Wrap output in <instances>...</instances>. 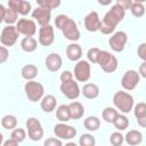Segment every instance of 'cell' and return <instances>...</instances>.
Wrapping results in <instances>:
<instances>
[{
    "mask_svg": "<svg viewBox=\"0 0 146 146\" xmlns=\"http://www.w3.org/2000/svg\"><path fill=\"white\" fill-rule=\"evenodd\" d=\"M125 15V10L117 3H115L104 16L103 21H100L99 31L103 34H111L114 32L116 25L123 19Z\"/></svg>",
    "mask_w": 146,
    "mask_h": 146,
    "instance_id": "6da1fadb",
    "label": "cell"
},
{
    "mask_svg": "<svg viewBox=\"0 0 146 146\" xmlns=\"http://www.w3.org/2000/svg\"><path fill=\"white\" fill-rule=\"evenodd\" d=\"M55 25L57 29H59L64 36L70 41H78L80 39V31L78 29L76 23L70 18L67 15L60 14L55 18Z\"/></svg>",
    "mask_w": 146,
    "mask_h": 146,
    "instance_id": "7a4b0ae2",
    "label": "cell"
},
{
    "mask_svg": "<svg viewBox=\"0 0 146 146\" xmlns=\"http://www.w3.org/2000/svg\"><path fill=\"white\" fill-rule=\"evenodd\" d=\"M113 104L114 106L123 114L131 112L133 108V97L127 91H116L113 96Z\"/></svg>",
    "mask_w": 146,
    "mask_h": 146,
    "instance_id": "3957f363",
    "label": "cell"
},
{
    "mask_svg": "<svg viewBox=\"0 0 146 146\" xmlns=\"http://www.w3.org/2000/svg\"><path fill=\"white\" fill-rule=\"evenodd\" d=\"M96 64H98L102 70L106 73H113L117 68V59L114 55L110 54L106 50H99Z\"/></svg>",
    "mask_w": 146,
    "mask_h": 146,
    "instance_id": "277c9868",
    "label": "cell"
},
{
    "mask_svg": "<svg viewBox=\"0 0 146 146\" xmlns=\"http://www.w3.org/2000/svg\"><path fill=\"white\" fill-rule=\"evenodd\" d=\"M24 91L30 102H40L42 97L44 96V88L40 82H36L34 80L27 81L24 86Z\"/></svg>",
    "mask_w": 146,
    "mask_h": 146,
    "instance_id": "5b68a950",
    "label": "cell"
},
{
    "mask_svg": "<svg viewBox=\"0 0 146 146\" xmlns=\"http://www.w3.org/2000/svg\"><path fill=\"white\" fill-rule=\"evenodd\" d=\"M26 128H27V136L31 140L38 141L43 137V128L38 119L29 117L26 120Z\"/></svg>",
    "mask_w": 146,
    "mask_h": 146,
    "instance_id": "8992f818",
    "label": "cell"
},
{
    "mask_svg": "<svg viewBox=\"0 0 146 146\" xmlns=\"http://www.w3.org/2000/svg\"><path fill=\"white\" fill-rule=\"evenodd\" d=\"M73 74L76 79V81L79 82H86L90 79V75H91V67H90V64L88 60H79L75 66H74V71H73Z\"/></svg>",
    "mask_w": 146,
    "mask_h": 146,
    "instance_id": "52a82bcc",
    "label": "cell"
},
{
    "mask_svg": "<svg viewBox=\"0 0 146 146\" xmlns=\"http://www.w3.org/2000/svg\"><path fill=\"white\" fill-rule=\"evenodd\" d=\"M18 39V32L16 30V26L14 25H7L3 27L1 34H0V41L3 47H11L16 43Z\"/></svg>",
    "mask_w": 146,
    "mask_h": 146,
    "instance_id": "ba28073f",
    "label": "cell"
},
{
    "mask_svg": "<svg viewBox=\"0 0 146 146\" xmlns=\"http://www.w3.org/2000/svg\"><path fill=\"white\" fill-rule=\"evenodd\" d=\"M128 41V35L125 32L123 31H117L115 33H113L110 39H108V44L111 47V49L113 51H116V52H121L123 51L124 47H125V43Z\"/></svg>",
    "mask_w": 146,
    "mask_h": 146,
    "instance_id": "9c48e42d",
    "label": "cell"
},
{
    "mask_svg": "<svg viewBox=\"0 0 146 146\" xmlns=\"http://www.w3.org/2000/svg\"><path fill=\"white\" fill-rule=\"evenodd\" d=\"M59 89H60L62 94H63L66 98H68V99H71V100L76 99V98L80 96V92H81L78 82L74 81L73 79L70 80V81L60 82V87H59Z\"/></svg>",
    "mask_w": 146,
    "mask_h": 146,
    "instance_id": "30bf717a",
    "label": "cell"
},
{
    "mask_svg": "<svg viewBox=\"0 0 146 146\" xmlns=\"http://www.w3.org/2000/svg\"><path fill=\"white\" fill-rule=\"evenodd\" d=\"M139 80H140V76L137 71L128 70V71H125V73L123 74V76L121 79V86L124 90L130 91V90H133L138 86Z\"/></svg>",
    "mask_w": 146,
    "mask_h": 146,
    "instance_id": "8fae6325",
    "label": "cell"
},
{
    "mask_svg": "<svg viewBox=\"0 0 146 146\" xmlns=\"http://www.w3.org/2000/svg\"><path fill=\"white\" fill-rule=\"evenodd\" d=\"M16 30L18 34H23L25 36H33L36 33V25L33 19L21 18L16 23Z\"/></svg>",
    "mask_w": 146,
    "mask_h": 146,
    "instance_id": "7c38bea8",
    "label": "cell"
},
{
    "mask_svg": "<svg viewBox=\"0 0 146 146\" xmlns=\"http://www.w3.org/2000/svg\"><path fill=\"white\" fill-rule=\"evenodd\" d=\"M54 132H55V136L58 137V139H72L73 137H75L76 135V129L74 127H71V125H67L65 123H57L55 127H54Z\"/></svg>",
    "mask_w": 146,
    "mask_h": 146,
    "instance_id": "4fadbf2b",
    "label": "cell"
},
{
    "mask_svg": "<svg viewBox=\"0 0 146 146\" xmlns=\"http://www.w3.org/2000/svg\"><path fill=\"white\" fill-rule=\"evenodd\" d=\"M55 35H54V27L48 24L44 26H41L39 30V43L44 47H49L54 43Z\"/></svg>",
    "mask_w": 146,
    "mask_h": 146,
    "instance_id": "5bb4252c",
    "label": "cell"
},
{
    "mask_svg": "<svg viewBox=\"0 0 146 146\" xmlns=\"http://www.w3.org/2000/svg\"><path fill=\"white\" fill-rule=\"evenodd\" d=\"M50 16H51V10L42 7H38L32 11V18H34L40 26L48 25L50 22Z\"/></svg>",
    "mask_w": 146,
    "mask_h": 146,
    "instance_id": "9a60e30c",
    "label": "cell"
},
{
    "mask_svg": "<svg viewBox=\"0 0 146 146\" xmlns=\"http://www.w3.org/2000/svg\"><path fill=\"white\" fill-rule=\"evenodd\" d=\"M8 8L15 10L17 14L27 15L31 11V3L29 1H24V0H9Z\"/></svg>",
    "mask_w": 146,
    "mask_h": 146,
    "instance_id": "2e32d148",
    "label": "cell"
},
{
    "mask_svg": "<svg viewBox=\"0 0 146 146\" xmlns=\"http://www.w3.org/2000/svg\"><path fill=\"white\" fill-rule=\"evenodd\" d=\"M84 27L87 31L89 32H96L99 31L100 27V19L99 16L96 11H91L89 13L86 17H84Z\"/></svg>",
    "mask_w": 146,
    "mask_h": 146,
    "instance_id": "e0dca14e",
    "label": "cell"
},
{
    "mask_svg": "<svg viewBox=\"0 0 146 146\" xmlns=\"http://www.w3.org/2000/svg\"><path fill=\"white\" fill-rule=\"evenodd\" d=\"M63 64L62 57L60 55L56 54V52H51L46 57V67L50 71V72H57L60 70Z\"/></svg>",
    "mask_w": 146,
    "mask_h": 146,
    "instance_id": "ac0fdd59",
    "label": "cell"
},
{
    "mask_svg": "<svg viewBox=\"0 0 146 146\" xmlns=\"http://www.w3.org/2000/svg\"><path fill=\"white\" fill-rule=\"evenodd\" d=\"M56 106H57V99L55 96L52 95H47V96H43L42 99L40 100V107L43 112L46 113H51L56 110Z\"/></svg>",
    "mask_w": 146,
    "mask_h": 146,
    "instance_id": "d6986e66",
    "label": "cell"
},
{
    "mask_svg": "<svg viewBox=\"0 0 146 146\" xmlns=\"http://www.w3.org/2000/svg\"><path fill=\"white\" fill-rule=\"evenodd\" d=\"M66 56L72 62H79L82 57V48L80 44L73 42L70 43L66 48Z\"/></svg>",
    "mask_w": 146,
    "mask_h": 146,
    "instance_id": "ffe728a7",
    "label": "cell"
},
{
    "mask_svg": "<svg viewBox=\"0 0 146 146\" xmlns=\"http://www.w3.org/2000/svg\"><path fill=\"white\" fill-rule=\"evenodd\" d=\"M38 73H39V70L35 65L33 64H27V65H24L21 70V75L24 80L26 81H32L34 78L38 76Z\"/></svg>",
    "mask_w": 146,
    "mask_h": 146,
    "instance_id": "44dd1931",
    "label": "cell"
},
{
    "mask_svg": "<svg viewBox=\"0 0 146 146\" xmlns=\"http://www.w3.org/2000/svg\"><path fill=\"white\" fill-rule=\"evenodd\" d=\"M68 111H70V116L73 120H79L84 114V107L79 102H72V103H70L68 104Z\"/></svg>",
    "mask_w": 146,
    "mask_h": 146,
    "instance_id": "7402d4cb",
    "label": "cell"
},
{
    "mask_svg": "<svg viewBox=\"0 0 146 146\" xmlns=\"http://www.w3.org/2000/svg\"><path fill=\"white\" fill-rule=\"evenodd\" d=\"M124 140L130 146H137L140 145L143 141V133L139 130H130L124 136Z\"/></svg>",
    "mask_w": 146,
    "mask_h": 146,
    "instance_id": "603a6c76",
    "label": "cell"
},
{
    "mask_svg": "<svg viewBox=\"0 0 146 146\" xmlns=\"http://www.w3.org/2000/svg\"><path fill=\"white\" fill-rule=\"evenodd\" d=\"M82 95L88 99H95L99 96V87L95 83H86L82 87Z\"/></svg>",
    "mask_w": 146,
    "mask_h": 146,
    "instance_id": "cb8c5ba5",
    "label": "cell"
},
{
    "mask_svg": "<svg viewBox=\"0 0 146 146\" xmlns=\"http://www.w3.org/2000/svg\"><path fill=\"white\" fill-rule=\"evenodd\" d=\"M38 47V41L33 36H24L21 41V48L25 52H33Z\"/></svg>",
    "mask_w": 146,
    "mask_h": 146,
    "instance_id": "d4e9b609",
    "label": "cell"
},
{
    "mask_svg": "<svg viewBox=\"0 0 146 146\" xmlns=\"http://www.w3.org/2000/svg\"><path fill=\"white\" fill-rule=\"evenodd\" d=\"M56 117L62 123H65L68 120H71L70 111H68V105H65V104L59 105L57 107V110H56Z\"/></svg>",
    "mask_w": 146,
    "mask_h": 146,
    "instance_id": "484cf974",
    "label": "cell"
},
{
    "mask_svg": "<svg viewBox=\"0 0 146 146\" xmlns=\"http://www.w3.org/2000/svg\"><path fill=\"white\" fill-rule=\"evenodd\" d=\"M83 127L88 130V131H96L98 130V128L100 127V120L95 116V115H91V116H88L87 119H84L83 121Z\"/></svg>",
    "mask_w": 146,
    "mask_h": 146,
    "instance_id": "4316f807",
    "label": "cell"
},
{
    "mask_svg": "<svg viewBox=\"0 0 146 146\" xmlns=\"http://www.w3.org/2000/svg\"><path fill=\"white\" fill-rule=\"evenodd\" d=\"M1 125L7 130H14L17 127V119L15 115L7 114L1 119Z\"/></svg>",
    "mask_w": 146,
    "mask_h": 146,
    "instance_id": "83f0119b",
    "label": "cell"
},
{
    "mask_svg": "<svg viewBox=\"0 0 146 146\" xmlns=\"http://www.w3.org/2000/svg\"><path fill=\"white\" fill-rule=\"evenodd\" d=\"M143 2H144V0L131 2V6H130L129 9H130L131 14L135 17H141V16H144V14H145V7H144Z\"/></svg>",
    "mask_w": 146,
    "mask_h": 146,
    "instance_id": "f1b7e54d",
    "label": "cell"
},
{
    "mask_svg": "<svg viewBox=\"0 0 146 146\" xmlns=\"http://www.w3.org/2000/svg\"><path fill=\"white\" fill-rule=\"evenodd\" d=\"M117 114H119V113H117V111H116L114 107L107 106V107H105V108L103 110L102 117L104 119L105 122H107V123H113V121H114V119L116 117Z\"/></svg>",
    "mask_w": 146,
    "mask_h": 146,
    "instance_id": "f546056e",
    "label": "cell"
},
{
    "mask_svg": "<svg viewBox=\"0 0 146 146\" xmlns=\"http://www.w3.org/2000/svg\"><path fill=\"white\" fill-rule=\"evenodd\" d=\"M113 124L117 130H125L129 127V120L124 114H117L113 121Z\"/></svg>",
    "mask_w": 146,
    "mask_h": 146,
    "instance_id": "4dcf8cb0",
    "label": "cell"
},
{
    "mask_svg": "<svg viewBox=\"0 0 146 146\" xmlns=\"http://www.w3.org/2000/svg\"><path fill=\"white\" fill-rule=\"evenodd\" d=\"M96 139L91 133H83L79 139V146H95Z\"/></svg>",
    "mask_w": 146,
    "mask_h": 146,
    "instance_id": "1f68e13d",
    "label": "cell"
},
{
    "mask_svg": "<svg viewBox=\"0 0 146 146\" xmlns=\"http://www.w3.org/2000/svg\"><path fill=\"white\" fill-rule=\"evenodd\" d=\"M10 138L14 139L15 141H17V143L19 144V143H22V141L25 140V138H26V132H25V130L22 129V128H15V129L13 130L11 135H10Z\"/></svg>",
    "mask_w": 146,
    "mask_h": 146,
    "instance_id": "d6a6232c",
    "label": "cell"
},
{
    "mask_svg": "<svg viewBox=\"0 0 146 146\" xmlns=\"http://www.w3.org/2000/svg\"><path fill=\"white\" fill-rule=\"evenodd\" d=\"M17 17H18V14H17L15 10L8 8V9H6V11H5L3 22H6L8 25H13L15 22L17 23Z\"/></svg>",
    "mask_w": 146,
    "mask_h": 146,
    "instance_id": "836d02e7",
    "label": "cell"
},
{
    "mask_svg": "<svg viewBox=\"0 0 146 146\" xmlns=\"http://www.w3.org/2000/svg\"><path fill=\"white\" fill-rule=\"evenodd\" d=\"M36 3L39 5V7L47 8L49 10H51V9H55L56 7H58L60 5V1L59 0H38Z\"/></svg>",
    "mask_w": 146,
    "mask_h": 146,
    "instance_id": "e575fe53",
    "label": "cell"
},
{
    "mask_svg": "<svg viewBox=\"0 0 146 146\" xmlns=\"http://www.w3.org/2000/svg\"><path fill=\"white\" fill-rule=\"evenodd\" d=\"M133 113L137 119L146 117V104L143 102L138 103L136 106H133Z\"/></svg>",
    "mask_w": 146,
    "mask_h": 146,
    "instance_id": "d590c367",
    "label": "cell"
},
{
    "mask_svg": "<svg viewBox=\"0 0 146 146\" xmlns=\"http://www.w3.org/2000/svg\"><path fill=\"white\" fill-rule=\"evenodd\" d=\"M110 141H111L112 146H122V144H123V141H124V137H123V135H122L121 132L115 131V132H113V133L111 135Z\"/></svg>",
    "mask_w": 146,
    "mask_h": 146,
    "instance_id": "8d00e7d4",
    "label": "cell"
},
{
    "mask_svg": "<svg viewBox=\"0 0 146 146\" xmlns=\"http://www.w3.org/2000/svg\"><path fill=\"white\" fill-rule=\"evenodd\" d=\"M99 50H100V49H98V48H96V47L89 49L88 52H87L88 62H90V63H92V64H96V60H97V56H98Z\"/></svg>",
    "mask_w": 146,
    "mask_h": 146,
    "instance_id": "74e56055",
    "label": "cell"
},
{
    "mask_svg": "<svg viewBox=\"0 0 146 146\" xmlns=\"http://www.w3.org/2000/svg\"><path fill=\"white\" fill-rule=\"evenodd\" d=\"M43 146H63V143H62L60 139L51 137V138H47L44 140Z\"/></svg>",
    "mask_w": 146,
    "mask_h": 146,
    "instance_id": "f35d334b",
    "label": "cell"
},
{
    "mask_svg": "<svg viewBox=\"0 0 146 146\" xmlns=\"http://www.w3.org/2000/svg\"><path fill=\"white\" fill-rule=\"evenodd\" d=\"M137 54H138L139 58L143 59V62H146V43L145 42L139 44V47L137 49Z\"/></svg>",
    "mask_w": 146,
    "mask_h": 146,
    "instance_id": "ab89813d",
    "label": "cell"
},
{
    "mask_svg": "<svg viewBox=\"0 0 146 146\" xmlns=\"http://www.w3.org/2000/svg\"><path fill=\"white\" fill-rule=\"evenodd\" d=\"M9 57V52H8V49L3 46H0V64L5 63Z\"/></svg>",
    "mask_w": 146,
    "mask_h": 146,
    "instance_id": "60d3db41",
    "label": "cell"
},
{
    "mask_svg": "<svg viewBox=\"0 0 146 146\" xmlns=\"http://www.w3.org/2000/svg\"><path fill=\"white\" fill-rule=\"evenodd\" d=\"M59 79H60V82L70 81V80H72V79H73V73H72L71 71H64V72L60 74Z\"/></svg>",
    "mask_w": 146,
    "mask_h": 146,
    "instance_id": "b9f144b4",
    "label": "cell"
},
{
    "mask_svg": "<svg viewBox=\"0 0 146 146\" xmlns=\"http://www.w3.org/2000/svg\"><path fill=\"white\" fill-rule=\"evenodd\" d=\"M131 2H132V1H130V0H120V1H117L116 3H117V5H120L124 10H127V9H129V8H130Z\"/></svg>",
    "mask_w": 146,
    "mask_h": 146,
    "instance_id": "7bdbcfd3",
    "label": "cell"
},
{
    "mask_svg": "<svg viewBox=\"0 0 146 146\" xmlns=\"http://www.w3.org/2000/svg\"><path fill=\"white\" fill-rule=\"evenodd\" d=\"M139 76L141 78H146V62H143L139 66V71H138Z\"/></svg>",
    "mask_w": 146,
    "mask_h": 146,
    "instance_id": "ee69618b",
    "label": "cell"
},
{
    "mask_svg": "<svg viewBox=\"0 0 146 146\" xmlns=\"http://www.w3.org/2000/svg\"><path fill=\"white\" fill-rule=\"evenodd\" d=\"M2 146H18V143H17V141H15L14 139L9 138V139H7V140L2 144Z\"/></svg>",
    "mask_w": 146,
    "mask_h": 146,
    "instance_id": "f6af8a7d",
    "label": "cell"
},
{
    "mask_svg": "<svg viewBox=\"0 0 146 146\" xmlns=\"http://www.w3.org/2000/svg\"><path fill=\"white\" fill-rule=\"evenodd\" d=\"M5 11H6V8L3 7V5L0 3V24L3 22V18H5Z\"/></svg>",
    "mask_w": 146,
    "mask_h": 146,
    "instance_id": "bcb514c9",
    "label": "cell"
},
{
    "mask_svg": "<svg viewBox=\"0 0 146 146\" xmlns=\"http://www.w3.org/2000/svg\"><path fill=\"white\" fill-rule=\"evenodd\" d=\"M137 122H138V124H139L141 128H145V127H146V117L137 119Z\"/></svg>",
    "mask_w": 146,
    "mask_h": 146,
    "instance_id": "7dc6e473",
    "label": "cell"
},
{
    "mask_svg": "<svg viewBox=\"0 0 146 146\" xmlns=\"http://www.w3.org/2000/svg\"><path fill=\"white\" fill-rule=\"evenodd\" d=\"M64 146H78V145H76L75 143H72V141H68V143H67V144H65Z\"/></svg>",
    "mask_w": 146,
    "mask_h": 146,
    "instance_id": "c3c4849f",
    "label": "cell"
},
{
    "mask_svg": "<svg viewBox=\"0 0 146 146\" xmlns=\"http://www.w3.org/2000/svg\"><path fill=\"white\" fill-rule=\"evenodd\" d=\"M2 143H3V135L0 132V146H2Z\"/></svg>",
    "mask_w": 146,
    "mask_h": 146,
    "instance_id": "681fc988",
    "label": "cell"
}]
</instances>
